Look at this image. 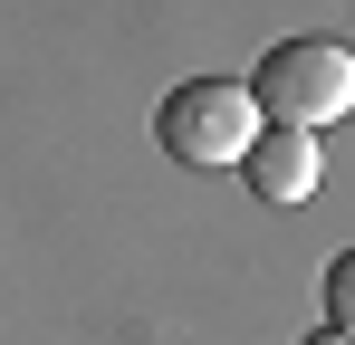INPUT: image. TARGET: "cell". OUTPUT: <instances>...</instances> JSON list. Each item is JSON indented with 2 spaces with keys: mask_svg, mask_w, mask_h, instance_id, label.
Masks as SVG:
<instances>
[{
  "mask_svg": "<svg viewBox=\"0 0 355 345\" xmlns=\"http://www.w3.org/2000/svg\"><path fill=\"white\" fill-rule=\"evenodd\" d=\"M269 134V115H259V96L250 87H231V77H182L173 96L154 106V144L173 154V163H250V144Z\"/></svg>",
  "mask_w": 355,
  "mask_h": 345,
  "instance_id": "cell-1",
  "label": "cell"
},
{
  "mask_svg": "<svg viewBox=\"0 0 355 345\" xmlns=\"http://www.w3.org/2000/svg\"><path fill=\"white\" fill-rule=\"evenodd\" d=\"M250 96H259L269 125L327 134L336 115H355V48H336V39H279V48L259 57Z\"/></svg>",
  "mask_w": 355,
  "mask_h": 345,
  "instance_id": "cell-2",
  "label": "cell"
},
{
  "mask_svg": "<svg viewBox=\"0 0 355 345\" xmlns=\"http://www.w3.org/2000/svg\"><path fill=\"white\" fill-rule=\"evenodd\" d=\"M250 192H259V202H279V211H288V202H307V192H317V172H327V154H317V134H297V125H269V134H259V144H250Z\"/></svg>",
  "mask_w": 355,
  "mask_h": 345,
  "instance_id": "cell-3",
  "label": "cell"
},
{
  "mask_svg": "<svg viewBox=\"0 0 355 345\" xmlns=\"http://www.w3.org/2000/svg\"><path fill=\"white\" fill-rule=\"evenodd\" d=\"M327 326H336V336H355V249L327 269Z\"/></svg>",
  "mask_w": 355,
  "mask_h": 345,
  "instance_id": "cell-4",
  "label": "cell"
},
{
  "mask_svg": "<svg viewBox=\"0 0 355 345\" xmlns=\"http://www.w3.org/2000/svg\"><path fill=\"white\" fill-rule=\"evenodd\" d=\"M307 345H355V336H336V326H317V336H307Z\"/></svg>",
  "mask_w": 355,
  "mask_h": 345,
  "instance_id": "cell-5",
  "label": "cell"
}]
</instances>
